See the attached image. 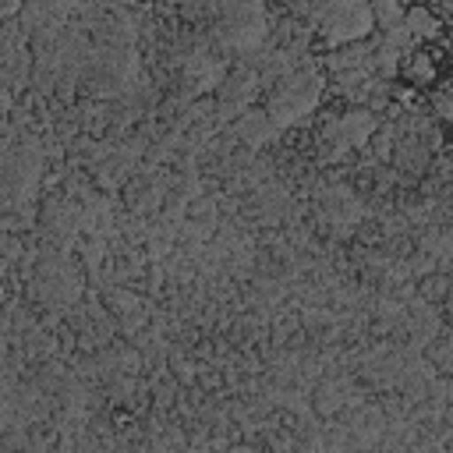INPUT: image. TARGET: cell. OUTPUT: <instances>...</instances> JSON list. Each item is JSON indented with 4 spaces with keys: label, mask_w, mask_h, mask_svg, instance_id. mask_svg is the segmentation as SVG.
<instances>
[{
    "label": "cell",
    "mask_w": 453,
    "mask_h": 453,
    "mask_svg": "<svg viewBox=\"0 0 453 453\" xmlns=\"http://www.w3.org/2000/svg\"><path fill=\"white\" fill-rule=\"evenodd\" d=\"M315 103V81L308 78V74H301V78H294V81H287L276 96H273V106H269V113H273V120H297L308 106Z\"/></svg>",
    "instance_id": "cell-1"
},
{
    "label": "cell",
    "mask_w": 453,
    "mask_h": 453,
    "mask_svg": "<svg viewBox=\"0 0 453 453\" xmlns=\"http://www.w3.org/2000/svg\"><path fill=\"white\" fill-rule=\"evenodd\" d=\"M372 25V14L357 4H333L322 11V32L333 39H354Z\"/></svg>",
    "instance_id": "cell-2"
}]
</instances>
